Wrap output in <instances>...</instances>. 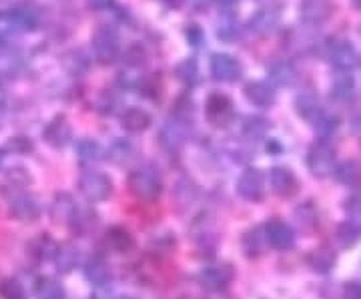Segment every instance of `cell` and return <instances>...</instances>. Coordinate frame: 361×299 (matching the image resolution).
I'll list each match as a JSON object with an SVG mask.
<instances>
[{"label":"cell","instance_id":"obj_28","mask_svg":"<svg viewBox=\"0 0 361 299\" xmlns=\"http://www.w3.org/2000/svg\"><path fill=\"white\" fill-rule=\"evenodd\" d=\"M336 263H337V255L336 251L331 248H327V245H323V248H317L311 251L310 255V265L313 271H317V274H329V271H334L336 269Z\"/></svg>","mask_w":361,"mask_h":299},{"label":"cell","instance_id":"obj_48","mask_svg":"<svg viewBox=\"0 0 361 299\" xmlns=\"http://www.w3.org/2000/svg\"><path fill=\"white\" fill-rule=\"evenodd\" d=\"M193 2L195 8H205L207 4H209V0H191Z\"/></svg>","mask_w":361,"mask_h":299},{"label":"cell","instance_id":"obj_22","mask_svg":"<svg viewBox=\"0 0 361 299\" xmlns=\"http://www.w3.org/2000/svg\"><path fill=\"white\" fill-rule=\"evenodd\" d=\"M277 25H279V11L277 8H261L249 18L247 30L253 35H267Z\"/></svg>","mask_w":361,"mask_h":299},{"label":"cell","instance_id":"obj_34","mask_svg":"<svg viewBox=\"0 0 361 299\" xmlns=\"http://www.w3.org/2000/svg\"><path fill=\"white\" fill-rule=\"evenodd\" d=\"M175 77L179 78L185 87H195L199 83V65L195 59H185L175 66Z\"/></svg>","mask_w":361,"mask_h":299},{"label":"cell","instance_id":"obj_21","mask_svg":"<svg viewBox=\"0 0 361 299\" xmlns=\"http://www.w3.org/2000/svg\"><path fill=\"white\" fill-rule=\"evenodd\" d=\"M78 217V207L68 193H59L51 203V219L54 223H73Z\"/></svg>","mask_w":361,"mask_h":299},{"label":"cell","instance_id":"obj_32","mask_svg":"<svg viewBox=\"0 0 361 299\" xmlns=\"http://www.w3.org/2000/svg\"><path fill=\"white\" fill-rule=\"evenodd\" d=\"M77 157L82 165H92L103 159V149L92 139H80L77 143Z\"/></svg>","mask_w":361,"mask_h":299},{"label":"cell","instance_id":"obj_45","mask_svg":"<svg viewBox=\"0 0 361 299\" xmlns=\"http://www.w3.org/2000/svg\"><path fill=\"white\" fill-rule=\"evenodd\" d=\"M115 2L116 0H87V4L92 11H109L115 6Z\"/></svg>","mask_w":361,"mask_h":299},{"label":"cell","instance_id":"obj_6","mask_svg":"<svg viewBox=\"0 0 361 299\" xmlns=\"http://www.w3.org/2000/svg\"><path fill=\"white\" fill-rule=\"evenodd\" d=\"M191 135V118L187 115H180V113H175L173 117L167 118V123L163 125L161 129V135H159V141L161 145L169 149V151H177L179 147L187 143Z\"/></svg>","mask_w":361,"mask_h":299},{"label":"cell","instance_id":"obj_25","mask_svg":"<svg viewBox=\"0 0 361 299\" xmlns=\"http://www.w3.org/2000/svg\"><path fill=\"white\" fill-rule=\"evenodd\" d=\"M59 249H61V245L52 239L51 235L40 233L39 237H35L30 241L28 253H30V257H35L37 261H54Z\"/></svg>","mask_w":361,"mask_h":299},{"label":"cell","instance_id":"obj_53","mask_svg":"<svg viewBox=\"0 0 361 299\" xmlns=\"http://www.w3.org/2000/svg\"><path fill=\"white\" fill-rule=\"evenodd\" d=\"M0 161H2V153H0Z\"/></svg>","mask_w":361,"mask_h":299},{"label":"cell","instance_id":"obj_52","mask_svg":"<svg viewBox=\"0 0 361 299\" xmlns=\"http://www.w3.org/2000/svg\"><path fill=\"white\" fill-rule=\"evenodd\" d=\"M360 277H361V261H360Z\"/></svg>","mask_w":361,"mask_h":299},{"label":"cell","instance_id":"obj_14","mask_svg":"<svg viewBox=\"0 0 361 299\" xmlns=\"http://www.w3.org/2000/svg\"><path fill=\"white\" fill-rule=\"evenodd\" d=\"M8 211L18 221H35L39 219L40 205L39 201L28 193H14L8 203Z\"/></svg>","mask_w":361,"mask_h":299},{"label":"cell","instance_id":"obj_33","mask_svg":"<svg viewBox=\"0 0 361 299\" xmlns=\"http://www.w3.org/2000/svg\"><path fill=\"white\" fill-rule=\"evenodd\" d=\"M35 295H37V299H66V291L56 279L42 277L35 287Z\"/></svg>","mask_w":361,"mask_h":299},{"label":"cell","instance_id":"obj_24","mask_svg":"<svg viewBox=\"0 0 361 299\" xmlns=\"http://www.w3.org/2000/svg\"><path fill=\"white\" fill-rule=\"evenodd\" d=\"M267 75H269V80L275 87H293L299 78L297 68L289 61H275L269 66Z\"/></svg>","mask_w":361,"mask_h":299},{"label":"cell","instance_id":"obj_3","mask_svg":"<svg viewBox=\"0 0 361 299\" xmlns=\"http://www.w3.org/2000/svg\"><path fill=\"white\" fill-rule=\"evenodd\" d=\"M129 191L141 201H155L163 191V181L155 167H139L129 173Z\"/></svg>","mask_w":361,"mask_h":299},{"label":"cell","instance_id":"obj_9","mask_svg":"<svg viewBox=\"0 0 361 299\" xmlns=\"http://www.w3.org/2000/svg\"><path fill=\"white\" fill-rule=\"evenodd\" d=\"M209 71L211 77L219 83H237L243 75L241 63L227 52H215L209 61Z\"/></svg>","mask_w":361,"mask_h":299},{"label":"cell","instance_id":"obj_19","mask_svg":"<svg viewBox=\"0 0 361 299\" xmlns=\"http://www.w3.org/2000/svg\"><path fill=\"white\" fill-rule=\"evenodd\" d=\"M153 125V117L142 106H129L121 115V127L127 133H145Z\"/></svg>","mask_w":361,"mask_h":299},{"label":"cell","instance_id":"obj_41","mask_svg":"<svg viewBox=\"0 0 361 299\" xmlns=\"http://www.w3.org/2000/svg\"><path fill=\"white\" fill-rule=\"evenodd\" d=\"M6 151L16 153V155H26V153L32 151V143H30V139H26V137H13V139L6 143Z\"/></svg>","mask_w":361,"mask_h":299},{"label":"cell","instance_id":"obj_37","mask_svg":"<svg viewBox=\"0 0 361 299\" xmlns=\"http://www.w3.org/2000/svg\"><path fill=\"white\" fill-rule=\"evenodd\" d=\"M0 299H26L23 283L14 277H6L0 281Z\"/></svg>","mask_w":361,"mask_h":299},{"label":"cell","instance_id":"obj_15","mask_svg":"<svg viewBox=\"0 0 361 299\" xmlns=\"http://www.w3.org/2000/svg\"><path fill=\"white\" fill-rule=\"evenodd\" d=\"M42 139L51 145L52 149H63V147H66V145L71 143V139H73V129H71L66 117L59 115V117L52 118L51 123L44 127V130H42Z\"/></svg>","mask_w":361,"mask_h":299},{"label":"cell","instance_id":"obj_51","mask_svg":"<svg viewBox=\"0 0 361 299\" xmlns=\"http://www.w3.org/2000/svg\"><path fill=\"white\" fill-rule=\"evenodd\" d=\"M351 2H353V6H355V8H360L361 11V0H351Z\"/></svg>","mask_w":361,"mask_h":299},{"label":"cell","instance_id":"obj_16","mask_svg":"<svg viewBox=\"0 0 361 299\" xmlns=\"http://www.w3.org/2000/svg\"><path fill=\"white\" fill-rule=\"evenodd\" d=\"M243 94L251 104H255L259 109H269L275 104L277 92L265 80H249L243 87Z\"/></svg>","mask_w":361,"mask_h":299},{"label":"cell","instance_id":"obj_40","mask_svg":"<svg viewBox=\"0 0 361 299\" xmlns=\"http://www.w3.org/2000/svg\"><path fill=\"white\" fill-rule=\"evenodd\" d=\"M217 37L221 40H225V42H233L239 37V23L233 20V18H223L219 28H217Z\"/></svg>","mask_w":361,"mask_h":299},{"label":"cell","instance_id":"obj_39","mask_svg":"<svg viewBox=\"0 0 361 299\" xmlns=\"http://www.w3.org/2000/svg\"><path fill=\"white\" fill-rule=\"evenodd\" d=\"M65 66L71 75H80L89 68V61L85 59V54L80 51H73L65 56Z\"/></svg>","mask_w":361,"mask_h":299},{"label":"cell","instance_id":"obj_46","mask_svg":"<svg viewBox=\"0 0 361 299\" xmlns=\"http://www.w3.org/2000/svg\"><path fill=\"white\" fill-rule=\"evenodd\" d=\"M201 37H203L201 28H197L195 25L189 26V30H187V39H189V42H191L193 47H197V44L201 42Z\"/></svg>","mask_w":361,"mask_h":299},{"label":"cell","instance_id":"obj_17","mask_svg":"<svg viewBox=\"0 0 361 299\" xmlns=\"http://www.w3.org/2000/svg\"><path fill=\"white\" fill-rule=\"evenodd\" d=\"M271 191L279 197H291L297 193V177L289 167H273L269 171Z\"/></svg>","mask_w":361,"mask_h":299},{"label":"cell","instance_id":"obj_20","mask_svg":"<svg viewBox=\"0 0 361 299\" xmlns=\"http://www.w3.org/2000/svg\"><path fill=\"white\" fill-rule=\"evenodd\" d=\"M85 277L87 281L92 283L94 287H104L111 283L113 279V271H111V265L106 263L104 257L101 255H94L85 263Z\"/></svg>","mask_w":361,"mask_h":299},{"label":"cell","instance_id":"obj_4","mask_svg":"<svg viewBox=\"0 0 361 299\" xmlns=\"http://www.w3.org/2000/svg\"><path fill=\"white\" fill-rule=\"evenodd\" d=\"M0 20H4V25L11 26L13 30L32 32L42 23V11H40L39 4H35V2H20L11 11L0 14Z\"/></svg>","mask_w":361,"mask_h":299},{"label":"cell","instance_id":"obj_5","mask_svg":"<svg viewBox=\"0 0 361 299\" xmlns=\"http://www.w3.org/2000/svg\"><path fill=\"white\" fill-rule=\"evenodd\" d=\"M78 191L90 203H101L113 193V181L101 171H85L78 179Z\"/></svg>","mask_w":361,"mask_h":299},{"label":"cell","instance_id":"obj_36","mask_svg":"<svg viewBox=\"0 0 361 299\" xmlns=\"http://www.w3.org/2000/svg\"><path fill=\"white\" fill-rule=\"evenodd\" d=\"M267 129H269V123L265 118L249 117L245 121V125H243V135L251 141H259V139L265 137Z\"/></svg>","mask_w":361,"mask_h":299},{"label":"cell","instance_id":"obj_38","mask_svg":"<svg viewBox=\"0 0 361 299\" xmlns=\"http://www.w3.org/2000/svg\"><path fill=\"white\" fill-rule=\"evenodd\" d=\"M337 127H339V118H337L336 115H329L327 111H325L322 117L317 118V123L313 125V129L317 130V135H319L322 139H329V137L337 130Z\"/></svg>","mask_w":361,"mask_h":299},{"label":"cell","instance_id":"obj_10","mask_svg":"<svg viewBox=\"0 0 361 299\" xmlns=\"http://www.w3.org/2000/svg\"><path fill=\"white\" fill-rule=\"evenodd\" d=\"M237 193L245 201L259 203L265 197V175L255 167L245 169L237 179Z\"/></svg>","mask_w":361,"mask_h":299},{"label":"cell","instance_id":"obj_26","mask_svg":"<svg viewBox=\"0 0 361 299\" xmlns=\"http://www.w3.org/2000/svg\"><path fill=\"white\" fill-rule=\"evenodd\" d=\"M104 241H106V248L111 249V251H115V253H129L135 248V237L130 235L129 229H125L121 225L111 227L106 231Z\"/></svg>","mask_w":361,"mask_h":299},{"label":"cell","instance_id":"obj_50","mask_svg":"<svg viewBox=\"0 0 361 299\" xmlns=\"http://www.w3.org/2000/svg\"><path fill=\"white\" fill-rule=\"evenodd\" d=\"M2 121H4V106L0 104V125H2Z\"/></svg>","mask_w":361,"mask_h":299},{"label":"cell","instance_id":"obj_31","mask_svg":"<svg viewBox=\"0 0 361 299\" xmlns=\"http://www.w3.org/2000/svg\"><path fill=\"white\" fill-rule=\"evenodd\" d=\"M78 261H80V253H78L77 248H73V245H61L56 257H54V265H56V271L59 274L66 275L77 269Z\"/></svg>","mask_w":361,"mask_h":299},{"label":"cell","instance_id":"obj_44","mask_svg":"<svg viewBox=\"0 0 361 299\" xmlns=\"http://www.w3.org/2000/svg\"><path fill=\"white\" fill-rule=\"evenodd\" d=\"M341 299H361V283L360 281H348L341 291Z\"/></svg>","mask_w":361,"mask_h":299},{"label":"cell","instance_id":"obj_42","mask_svg":"<svg viewBox=\"0 0 361 299\" xmlns=\"http://www.w3.org/2000/svg\"><path fill=\"white\" fill-rule=\"evenodd\" d=\"M343 207L348 209L353 217H361V185L360 187H355V189L349 193V197L345 199V205H343Z\"/></svg>","mask_w":361,"mask_h":299},{"label":"cell","instance_id":"obj_18","mask_svg":"<svg viewBox=\"0 0 361 299\" xmlns=\"http://www.w3.org/2000/svg\"><path fill=\"white\" fill-rule=\"evenodd\" d=\"M295 113L313 127L317 123V118L325 113V109H323L322 99L315 92L303 91L295 97Z\"/></svg>","mask_w":361,"mask_h":299},{"label":"cell","instance_id":"obj_43","mask_svg":"<svg viewBox=\"0 0 361 299\" xmlns=\"http://www.w3.org/2000/svg\"><path fill=\"white\" fill-rule=\"evenodd\" d=\"M145 61H147V52L142 49L141 44H133L129 47V51H127V63L130 66H141L145 65Z\"/></svg>","mask_w":361,"mask_h":299},{"label":"cell","instance_id":"obj_47","mask_svg":"<svg viewBox=\"0 0 361 299\" xmlns=\"http://www.w3.org/2000/svg\"><path fill=\"white\" fill-rule=\"evenodd\" d=\"M163 2H165L167 6H171V8H179L180 2H183V0H163Z\"/></svg>","mask_w":361,"mask_h":299},{"label":"cell","instance_id":"obj_27","mask_svg":"<svg viewBox=\"0 0 361 299\" xmlns=\"http://www.w3.org/2000/svg\"><path fill=\"white\" fill-rule=\"evenodd\" d=\"M267 248H269V241L265 235V227H253L243 235V251L247 257H259L265 253Z\"/></svg>","mask_w":361,"mask_h":299},{"label":"cell","instance_id":"obj_35","mask_svg":"<svg viewBox=\"0 0 361 299\" xmlns=\"http://www.w3.org/2000/svg\"><path fill=\"white\" fill-rule=\"evenodd\" d=\"M106 157H109L113 163H116V165H125V163H129L130 159L135 157V149H133V145H130L129 141L116 139V141H113V145L109 147Z\"/></svg>","mask_w":361,"mask_h":299},{"label":"cell","instance_id":"obj_12","mask_svg":"<svg viewBox=\"0 0 361 299\" xmlns=\"http://www.w3.org/2000/svg\"><path fill=\"white\" fill-rule=\"evenodd\" d=\"M263 227H265V235H267L269 248L277 249V251H289V249H293L297 235L289 223L281 221V219H271Z\"/></svg>","mask_w":361,"mask_h":299},{"label":"cell","instance_id":"obj_23","mask_svg":"<svg viewBox=\"0 0 361 299\" xmlns=\"http://www.w3.org/2000/svg\"><path fill=\"white\" fill-rule=\"evenodd\" d=\"M361 241V221L360 219H345L337 225L336 243L341 249L355 248Z\"/></svg>","mask_w":361,"mask_h":299},{"label":"cell","instance_id":"obj_11","mask_svg":"<svg viewBox=\"0 0 361 299\" xmlns=\"http://www.w3.org/2000/svg\"><path fill=\"white\" fill-rule=\"evenodd\" d=\"M205 115L213 127H227L233 121V117H235L231 99H229L227 94L213 92V94L207 99Z\"/></svg>","mask_w":361,"mask_h":299},{"label":"cell","instance_id":"obj_13","mask_svg":"<svg viewBox=\"0 0 361 299\" xmlns=\"http://www.w3.org/2000/svg\"><path fill=\"white\" fill-rule=\"evenodd\" d=\"M334 13L329 0H303L299 6V18L310 26L323 25Z\"/></svg>","mask_w":361,"mask_h":299},{"label":"cell","instance_id":"obj_29","mask_svg":"<svg viewBox=\"0 0 361 299\" xmlns=\"http://www.w3.org/2000/svg\"><path fill=\"white\" fill-rule=\"evenodd\" d=\"M331 94L341 103H349V101L355 99V80L351 77V73L337 71L336 78L331 83Z\"/></svg>","mask_w":361,"mask_h":299},{"label":"cell","instance_id":"obj_49","mask_svg":"<svg viewBox=\"0 0 361 299\" xmlns=\"http://www.w3.org/2000/svg\"><path fill=\"white\" fill-rule=\"evenodd\" d=\"M217 2H219L221 6H231V4H235L237 0H217Z\"/></svg>","mask_w":361,"mask_h":299},{"label":"cell","instance_id":"obj_1","mask_svg":"<svg viewBox=\"0 0 361 299\" xmlns=\"http://www.w3.org/2000/svg\"><path fill=\"white\" fill-rule=\"evenodd\" d=\"M92 56L99 65H113L121 54V37L115 26L101 25L90 39Z\"/></svg>","mask_w":361,"mask_h":299},{"label":"cell","instance_id":"obj_8","mask_svg":"<svg viewBox=\"0 0 361 299\" xmlns=\"http://www.w3.org/2000/svg\"><path fill=\"white\" fill-rule=\"evenodd\" d=\"M325 56L341 73H351L355 66L360 65V52L348 40H334L327 47Z\"/></svg>","mask_w":361,"mask_h":299},{"label":"cell","instance_id":"obj_2","mask_svg":"<svg viewBox=\"0 0 361 299\" xmlns=\"http://www.w3.org/2000/svg\"><path fill=\"white\" fill-rule=\"evenodd\" d=\"M305 163H307V169H310L311 175L317 179H325V177L334 175L337 167L336 147L327 139H319V141L311 143V147L307 149Z\"/></svg>","mask_w":361,"mask_h":299},{"label":"cell","instance_id":"obj_7","mask_svg":"<svg viewBox=\"0 0 361 299\" xmlns=\"http://www.w3.org/2000/svg\"><path fill=\"white\" fill-rule=\"evenodd\" d=\"M233 279H235V269L229 263L207 265L197 275V283L203 287L205 291H211V293L225 291L233 283Z\"/></svg>","mask_w":361,"mask_h":299},{"label":"cell","instance_id":"obj_30","mask_svg":"<svg viewBox=\"0 0 361 299\" xmlns=\"http://www.w3.org/2000/svg\"><path fill=\"white\" fill-rule=\"evenodd\" d=\"M336 179L337 183L345 185V187H360L361 185V165L353 159L341 161L336 167Z\"/></svg>","mask_w":361,"mask_h":299}]
</instances>
